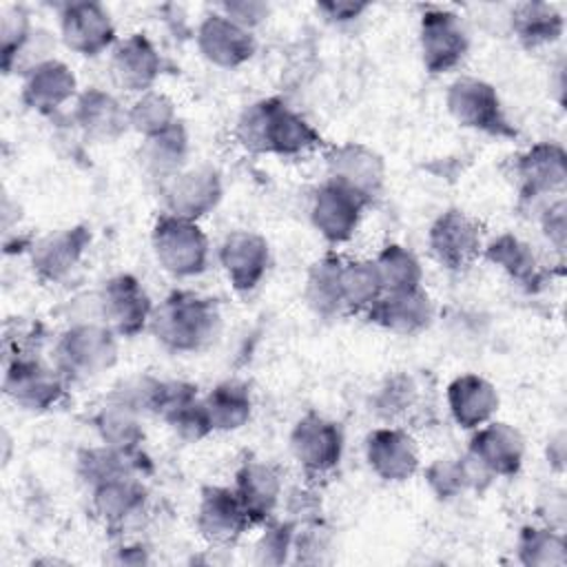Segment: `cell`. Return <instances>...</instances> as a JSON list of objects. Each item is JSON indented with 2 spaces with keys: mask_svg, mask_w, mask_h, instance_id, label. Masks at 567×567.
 Wrapping results in <instances>:
<instances>
[{
  "mask_svg": "<svg viewBox=\"0 0 567 567\" xmlns=\"http://www.w3.org/2000/svg\"><path fill=\"white\" fill-rule=\"evenodd\" d=\"M97 297V315L117 337H135L148 328L153 301L142 281L128 272L104 281Z\"/></svg>",
  "mask_w": 567,
  "mask_h": 567,
  "instance_id": "30bf717a",
  "label": "cell"
},
{
  "mask_svg": "<svg viewBox=\"0 0 567 567\" xmlns=\"http://www.w3.org/2000/svg\"><path fill=\"white\" fill-rule=\"evenodd\" d=\"M93 427L100 441L111 447H140L144 439L142 414L113 394L93 414Z\"/></svg>",
  "mask_w": 567,
  "mask_h": 567,
  "instance_id": "836d02e7",
  "label": "cell"
},
{
  "mask_svg": "<svg viewBox=\"0 0 567 567\" xmlns=\"http://www.w3.org/2000/svg\"><path fill=\"white\" fill-rule=\"evenodd\" d=\"M512 29L527 49H538L560 40L565 18L554 4L523 2L512 11Z\"/></svg>",
  "mask_w": 567,
  "mask_h": 567,
  "instance_id": "d590c367",
  "label": "cell"
},
{
  "mask_svg": "<svg viewBox=\"0 0 567 567\" xmlns=\"http://www.w3.org/2000/svg\"><path fill=\"white\" fill-rule=\"evenodd\" d=\"M445 106L452 120L470 131L492 137H516L518 131L507 120L498 91L487 80L458 75L445 93Z\"/></svg>",
  "mask_w": 567,
  "mask_h": 567,
  "instance_id": "5b68a950",
  "label": "cell"
},
{
  "mask_svg": "<svg viewBox=\"0 0 567 567\" xmlns=\"http://www.w3.org/2000/svg\"><path fill=\"white\" fill-rule=\"evenodd\" d=\"M195 42L204 60L219 69H237L246 64L257 49L252 31L244 29L219 11L208 13L199 22Z\"/></svg>",
  "mask_w": 567,
  "mask_h": 567,
  "instance_id": "ffe728a7",
  "label": "cell"
},
{
  "mask_svg": "<svg viewBox=\"0 0 567 567\" xmlns=\"http://www.w3.org/2000/svg\"><path fill=\"white\" fill-rule=\"evenodd\" d=\"M317 9L332 22H350V20H357L365 9L368 4L365 2H348V0H330V2H321L317 4Z\"/></svg>",
  "mask_w": 567,
  "mask_h": 567,
  "instance_id": "bcb514c9",
  "label": "cell"
},
{
  "mask_svg": "<svg viewBox=\"0 0 567 567\" xmlns=\"http://www.w3.org/2000/svg\"><path fill=\"white\" fill-rule=\"evenodd\" d=\"M202 399L213 432H235L252 416V394L241 381H221Z\"/></svg>",
  "mask_w": 567,
  "mask_h": 567,
  "instance_id": "d6a6232c",
  "label": "cell"
},
{
  "mask_svg": "<svg viewBox=\"0 0 567 567\" xmlns=\"http://www.w3.org/2000/svg\"><path fill=\"white\" fill-rule=\"evenodd\" d=\"M323 157L328 179L354 190L368 204L381 195L385 184V162L374 148L361 142H343L330 146Z\"/></svg>",
  "mask_w": 567,
  "mask_h": 567,
  "instance_id": "9a60e30c",
  "label": "cell"
},
{
  "mask_svg": "<svg viewBox=\"0 0 567 567\" xmlns=\"http://www.w3.org/2000/svg\"><path fill=\"white\" fill-rule=\"evenodd\" d=\"M78 97V78L73 69L58 60H44L22 78L20 100L40 115H55L64 104Z\"/></svg>",
  "mask_w": 567,
  "mask_h": 567,
  "instance_id": "cb8c5ba5",
  "label": "cell"
},
{
  "mask_svg": "<svg viewBox=\"0 0 567 567\" xmlns=\"http://www.w3.org/2000/svg\"><path fill=\"white\" fill-rule=\"evenodd\" d=\"M219 13H224L233 22L241 24L244 29L252 31L257 24H261L268 18L270 7L266 2H257V0H235V2L219 4Z\"/></svg>",
  "mask_w": 567,
  "mask_h": 567,
  "instance_id": "f6af8a7d",
  "label": "cell"
},
{
  "mask_svg": "<svg viewBox=\"0 0 567 567\" xmlns=\"http://www.w3.org/2000/svg\"><path fill=\"white\" fill-rule=\"evenodd\" d=\"M416 399V388L410 377L396 374L385 381V385L377 394V412L388 421L408 412Z\"/></svg>",
  "mask_w": 567,
  "mask_h": 567,
  "instance_id": "7bdbcfd3",
  "label": "cell"
},
{
  "mask_svg": "<svg viewBox=\"0 0 567 567\" xmlns=\"http://www.w3.org/2000/svg\"><path fill=\"white\" fill-rule=\"evenodd\" d=\"M109 66L122 89L146 93L162 73V55L148 35L128 33L113 44Z\"/></svg>",
  "mask_w": 567,
  "mask_h": 567,
  "instance_id": "603a6c76",
  "label": "cell"
},
{
  "mask_svg": "<svg viewBox=\"0 0 567 567\" xmlns=\"http://www.w3.org/2000/svg\"><path fill=\"white\" fill-rule=\"evenodd\" d=\"M188 159V133L182 122L162 135L146 137L140 146V164L148 177L164 186L177 173L186 168Z\"/></svg>",
  "mask_w": 567,
  "mask_h": 567,
  "instance_id": "4dcf8cb0",
  "label": "cell"
},
{
  "mask_svg": "<svg viewBox=\"0 0 567 567\" xmlns=\"http://www.w3.org/2000/svg\"><path fill=\"white\" fill-rule=\"evenodd\" d=\"M153 255L164 272L175 279H190L208 266V237L199 221L162 213L151 230Z\"/></svg>",
  "mask_w": 567,
  "mask_h": 567,
  "instance_id": "277c9868",
  "label": "cell"
},
{
  "mask_svg": "<svg viewBox=\"0 0 567 567\" xmlns=\"http://www.w3.org/2000/svg\"><path fill=\"white\" fill-rule=\"evenodd\" d=\"M179 120H177L175 102L166 93L155 91V89L140 93L133 100V104L128 106V124L144 140L166 133Z\"/></svg>",
  "mask_w": 567,
  "mask_h": 567,
  "instance_id": "ab89813d",
  "label": "cell"
},
{
  "mask_svg": "<svg viewBox=\"0 0 567 567\" xmlns=\"http://www.w3.org/2000/svg\"><path fill=\"white\" fill-rule=\"evenodd\" d=\"M235 494L246 507L252 525L268 523L284 496V481L275 465L266 461H246L235 474Z\"/></svg>",
  "mask_w": 567,
  "mask_h": 567,
  "instance_id": "83f0119b",
  "label": "cell"
},
{
  "mask_svg": "<svg viewBox=\"0 0 567 567\" xmlns=\"http://www.w3.org/2000/svg\"><path fill=\"white\" fill-rule=\"evenodd\" d=\"M518 560L527 567H554L565 565L567 547L560 527L527 525L516 540Z\"/></svg>",
  "mask_w": 567,
  "mask_h": 567,
  "instance_id": "74e56055",
  "label": "cell"
},
{
  "mask_svg": "<svg viewBox=\"0 0 567 567\" xmlns=\"http://www.w3.org/2000/svg\"><path fill=\"white\" fill-rule=\"evenodd\" d=\"M219 319L215 299L193 290H173L153 306L148 330L171 352H197L215 339Z\"/></svg>",
  "mask_w": 567,
  "mask_h": 567,
  "instance_id": "7a4b0ae2",
  "label": "cell"
},
{
  "mask_svg": "<svg viewBox=\"0 0 567 567\" xmlns=\"http://www.w3.org/2000/svg\"><path fill=\"white\" fill-rule=\"evenodd\" d=\"M565 199L556 197L540 210V230L547 237V241L554 246L556 252L565 250V233H567V219H565Z\"/></svg>",
  "mask_w": 567,
  "mask_h": 567,
  "instance_id": "ee69618b",
  "label": "cell"
},
{
  "mask_svg": "<svg viewBox=\"0 0 567 567\" xmlns=\"http://www.w3.org/2000/svg\"><path fill=\"white\" fill-rule=\"evenodd\" d=\"M341 264L343 257L328 252L317 259L306 277V301L321 317H334L346 312L341 297Z\"/></svg>",
  "mask_w": 567,
  "mask_h": 567,
  "instance_id": "e575fe53",
  "label": "cell"
},
{
  "mask_svg": "<svg viewBox=\"0 0 567 567\" xmlns=\"http://www.w3.org/2000/svg\"><path fill=\"white\" fill-rule=\"evenodd\" d=\"M492 478L494 476L467 452L465 456H458V458H452V456L436 458L425 467V481L434 492V496L441 501L456 498L467 489H483L485 485H489Z\"/></svg>",
  "mask_w": 567,
  "mask_h": 567,
  "instance_id": "f546056e",
  "label": "cell"
},
{
  "mask_svg": "<svg viewBox=\"0 0 567 567\" xmlns=\"http://www.w3.org/2000/svg\"><path fill=\"white\" fill-rule=\"evenodd\" d=\"M113 551L117 556L111 558V560L117 563V565H144V563H148L146 549L142 545H122V547H117Z\"/></svg>",
  "mask_w": 567,
  "mask_h": 567,
  "instance_id": "7dc6e473",
  "label": "cell"
},
{
  "mask_svg": "<svg viewBox=\"0 0 567 567\" xmlns=\"http://www.w3.org/2000/svg\"><path fill=\"white\" fill-rule=\"evenodd\" d=\"M235 137L255 155L301 157L321 146L319 131L279 97L248 104L237 117Z\"/></svg>",
  "mask_w": 567,
  "mask_h": 567,
  "instance_id": "6da1fadb",
  "label": "cell"
},
{
  "mask_svg": "<svg viewBox=\"0 0 567 567\" xmlns=\"http://www.w3.org/2000/svg\"><path fill=\"white\" fill-rule=\"evenodd\" d=\"M434 306L430 295L419 286L412 290L383 292L365 312V319L394 334H416L430 326Z\"/></svg>",
  "mask_w": 567,
  "mask_h": 567,
  "instance_id": "4316f807",
  "label": "cell"
},
{
  "mask_svg": "<svg viewBox=\"0 0 567 567\" xmlns=\"http://www.w3.org/2000/svg\"><path fill=\"white\" fill-rule=\"evenodd\" d=\"M221 175L208 164L186 166L162 186L166 213L184 219L199 221L221 202Z\"/></svg>",
  "mask_w": 567,
  "mask_h": 567,
  "instance_id": "2e32d148",
  "label": "cell"
},
{
  "mask_svg": "<svg viewBox=\"0 0 567 567\" xmlns=\"http://www.w3.org/2000/svg\"><path fill=\"white\" fill-rule=\"evenodd\" d=\"M467 454L478 461L494 478L516 476L525 458L523 434L505 421H487L485 425L472 430Z\"/></svg>",
  "mask_w": 567,
  "mask_h": 567,
  "instance_id": "44dd1931",
  "label": "cell"
},
{
  "mask_svg": "<svg viewBox=\"0 0 567 567\" xmlns=\"http://www.w3.org/2000/svg\"><path fill=\"white\" fill-rule=\"evenodd\" d=\"M372 264L379 275L383 292L412 290L419 288L423 281V268L419 257L401 244L383 246L379 255L372 259Z\"/></svg>",
  "mask_w": 567,
  "mask_h": 567,
  "instance_id": "8d00e7d4",
  "label": "cell"
},
{
  "mask_svg": "<svg viewBox=\"0 0 567 567\" xmlns=\"http://www.w3.org/2000/svg\"><path fill=\"white\" fill-rule=\"evenodd\" d=\"M33 24L29 22V16L24 9L13 7L7 9L2 16V31H0V53H2V71L9 73L16 55L20 53V49L27 44L29 35L33 33Z\"/></svg>",
  "mask_w": 567,
  "mask_h": 567,
  "instance_id": "b9f144b4",
  "label": "cell"
},
{
  "mask_svg": "<svg viewBox=\"0 0 567 567\" xmlns=\"http://www.w3.org/2000/svg\"><path fill=\"white\" fill-rule=\"evenodd\" d=\"M512 173L523 199L563 195L567 184V153L558 142H538L516 155Z\"/></svg>",
  "mask_w": 567,
  "mask_h": 567,
  "instance_id": "4fadbf2b",
  "label": "cell"
},
{
  "mask_svg": "<svg viewBox=\"0 0 567 567\" xmlns=\"http://www.w3.org/2000/svg\"><path fill=\"white\" fill-rule=\"evenodd\" d=\"M297 525L292 520H268L264 534L255 545V560L259 565H281L295 545Z\"/></svg>",
  "mask_w": 567,
  "mask_h": 567,
  "instance_id": "60d3db41",
  "label": "cell"
},
{
  "mask_svg": "<svg viewBox=\"0 0 567 567\" xmlns=\"http://www.w3.org/2000/svg\"><path fill=\"white\" fill-rule=\"evenodd\" d=\"M89 246L91 230L82 224L51 230L31 246V268L40 281L60 284L78 270Z\"/></svg>",
  "mask_w": 567,
  "mask_h": 567,
  "instance_id": "e0dca14e",
  "label": "cell"
},
{
  "mask_svg": "<svg viewBox=\"0 0 567 567\" xmlns=\"http://www.w3.org/2000/svg\"><path fill=\"white\" fill-rule=\"evenodd\" d=\"M2 388L7 399L18 408L27 412H47L62 401L66 379L55 365H47L33 354H24L13 357L7 363Z\"/></svg>",
  "mask_w": 567,
  "mask_h": 567,
  "instance_id": "9c48e42d",
  "label": "cell"
},
{
  "mask_svg": "<svg viewBox=\"0 0 567 567\" xmlns=\"http://www.w3.org/2000/svg\"><path fill=\"white\" fill-rule=\"evenodd\" d=\"M363 450L370 470L388 483H403L412 478L421 465L414 436L399 425L374 427L365 436Z\"/></svg>",
  "mask_w": 567,
  "mask_h": 567,
  "instance_id": "ac0fdd59",
  "label": "cell"
},
{
  "mask_svg": "<svg viewBox=\"0 0 567 567\" xmlns=\"http://www.w3.org/2000/svg\"><path fill=\"white\" fill-rule=\"evenodd\" d=\"M290 452L308 478H323L341 463L343 432L323 414L308 412L292 425Z\"/></svg>",
  "mask_w": 567,
  "mask_h": 567,
  "instance_id": "ba28073f",
  "label": "cell"
},
{
  "mask_svg": "<svg viewBox=\"0 0 567 567\" xmlns=\"http://www.w3.org/2000/svg\"><path fill=\"white\" fill-rule=\"evenodd\" d=\"M146 487L142 476H115L91 487V509L113 532H124L146 512Z\"/></svg>",
  "mask_w": 567,
  "mask_h": 567,
  "instance_id": "d4e9b609",
  "label": "cell"
},
{
  "mask_svg": "<svg viewBox=\"0 0 567 567\" xmlns=\"http://www.w3.org/2000/svg\"><path fill=\"white\" fill-rule=\"evenodd\" d=\"M117 363V334L97 319L71 323L53 346V365L66 381H86Z\"/></svg>",
  "mask_w": 567,
  "mask_h": 567,
  "instance_id": "3957f363",
  "label": "cell"
},
{
  "mask_svg": "<svg viewBox=\"0 0 567 567\" xmlns=\"http://www.w3.org/2000/svg\"><path fill=\"white\" fill-rule=\"evenodd\" d=\"M368 202L334 179H326L312 197L310 221L315 230L330 244L350 241L361 224Z\"/></svg>",
  "mask_w": 567,
  "mask_h": 567,
  "instance_id": "7c38bea8",
  "label": "cell"
},
{
  "mask_svg": "<svg viewBox=\"0 0 567 567\" xmlns=\"http://www.w3.org/2000/svg\"><path fill=\"white\" fill-rule=\"evenodd\" d=\"M146 470L148 456L142 452V447L122 450L102 443L100 447H89L78 456V474L89 487L115 476H142Z\"/></svg>",
  "mask_w": 567,
  "mask_h": 567,
  "instance_id": "1f68e13d",
  "label": "cell"
},
{
  "mask_svg": "<svg viewBox=\"0 0 567 567\" xmlns=\"http://www.w3.org/2000/svg\"><path fill=\"white\" fill-rule=\"evenodd\" d=\"M481 224L461 208L443 210L427 230V248L434 261L450 270L463 272L483 255Z\"/></svg>",
  "mask_w": 567,
  "mask_h": 567,
  "instance_id": "8992f818",
  "label": "cell"
},
{
  "mask_svg": "<svg viewBox=\"0 0 567 567\" xmlns=\"http://www.w3.org/2000/svg\"><path fill=\"white\" fill-rule=\"evenodd\" d=\"M383 295L372 259H343L341 264V297L346 312L365 315Z\"/></svg>",
  "mask_w": 567,
  "mask_h": 567,
  "instance_id": "f35d334b",
  "label": "cell"
},
{
  "mask_svg": "<svg viewBox=\"0 0 567 567\" xmlns=\"http://www.w3.org/2000/svg\"><path fill=\"white\" fill-rule=\"evenodd\" d=\"M195 527L210 547H230L252 527V520L233 487L206 485L199 494Z\"/></svg>",
  "mask_w": 567,
  "mask_h": 567,
  "instance_id": "8fae6325",
  "label": "cell"
},
{
  "mask_svg": "<svg viewBox=\"0 0 567 567\" xmlns=\"http://www.w3.org/2000/svg\"><path fill=\"white\" fill-rule=\"evenodd\" d=\"M62 44L84 58H95L111 51L117 42L115 24L106 7L100 2H66L60 9Z\"/></svg>",
  "mask_w": 567,
  "mask_h": 567,
  "instance_id": "5bb4252c",
  "label": "cell"
},
{
  "mask_svg": "<svg viewBox=\"0 0 567 567\" xmlns=\"http://www.w3.org/2000/svg\"><path fill=\"white\" fill-rule=\"evenodd\" d=\"M71 124L89 140L97 144H111L120 140L128 128V109L122 102L97 86H89L78 93L71 111Z\"/></svg>",
  "mask_w": 567,
  "mask_h": 567,
  "instance_id": "7402d4cb",
  "label": "cell"
},
{
  "mask_svg": "<svg viewBox=\"0 0 567 567\" xmlns=\"http://www.w3.org/2000/svg\"><path fill=\"white\" fill-rule=\"evenodd\" d=\"M219 264L237 292H250L268 272L270 246L255 230H233L219 244Z\"/></svg>",
  "mask_w": 567,
  "mask_h": 567,
  "instance_id": "d6986e66",
  "label": "cell"
},
{
  "mask_svg": "<svg viewBox=\"0 0 567 567\" xmlns=\"http://www.w3.org/2000/svg\"><path fill=\"white\" fill-rule=\"evenodd\" d=\"M445 403L450 416L461 430H476L494 419L498 412V390L481 374L465 372L447 383Z\"/></svg>",
  "mask_w": 567,
  "mask_h": 567,
  "instance_id": "484cf974",
  "label": "cell"
},
{
  "mask_svg": "<svg viewBox=\"0 0 567 567\" xmlns=\"http://www.w3.org/2000/svg\"><path fill=\"white\" fill-rule=\"evenodd\" d=\"M483 255L525 290H536L543 284V268L536 252L527 241L512 233H501L489 239L483 246Z\"/></svg>",
  "mask_w": 567,
  "mask_h": 567,
  "instance_id": "f1b7e54d",
  "label": "cell"
},
{
  "mask_svg": "<svg viewBox=\"0 0 567 567\" xmlns=\"http://www.w3.org/2000/svg\"><path fill=\"white\" fill-rule=\"evenodd\" d=\"M470 38L461 18L441 7H430L419 20V53L427 73L454 71L467 55Z\"/></svg>",
  "mask_w": 567,
  "mask_h": 567,
  "instance_id": "52a82bcc",
  "label": "cell"
}]
</instances>
